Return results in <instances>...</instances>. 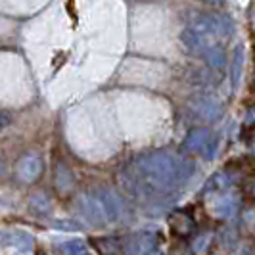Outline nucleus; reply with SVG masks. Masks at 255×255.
Returning <instances> with one entry per match:
<instances>
[{"instance_id": "f257e3e1", "label": "nucleus", "mask_w": 255, "mask_h": 255, "mask_svg": "<svg viewBox=\"0 0 255 255\" xmlns=\"http://www.w3.org/2000/svg\"><path fill=\"white\" fill-rule=\"evenodd\" d=\"M136 175L134 179L144 184L148 190L169 192L179 188L190 179L194 163L175 157L173 153L155 152L142 155L134 161Z\"/></svg>"}, {"instance_id": "f03ea898", "label": "nucleus", "mask_w": 255, "mask_h": 255, "mask_svg": "<svg viewBox=\"0 0 255 255\" xmlns=\"http://www.w3.org/2000/svg\"><path fill=\"white\" fill-rule=\"evenodd\" d=\"M188 27L196 29L205 37L229 38L234 31V25L227 15L221 13H192L188 17Z\"/></svg>"}, {"instance_id": "7ed1b4c3", "label": "nucleus", "mask_w": 255, "mask_h": 255, "mask_svg": "<svg viewBox=\"0 0 255 255\" xmlns=\"http://www.w3.org/2000/svg\"><path fill=\"white\" fill-rule=\"evenodd\" d=\"M42 171H44L42 159L38 157L37 153H27L15 165V177L21 182H25V184H31V182L40 179Z\"/></svg>"}, {"instance_id": "20e7f679", "label": "nucleus", "mask_w": 255, "mask_h": 255, "mask_svg": "<svg viewBox=\"0 0 255 255\" xmlns=\"http://www.w3.org/2000/svg\"><path fill=\"white\" fill-rule=\"evenodd\" d=\"M79 209H81L83 217L89 219L90 223H94V225H104V223L110 221L102 200L96 198V196H83L79 200Z\"/></svg>"}, {"instance_id": "39448f33", "label": "nucleus", "mask_w": 255, "mask_h": 255, "mask_svg": "<svg viewBox=\"0 0 255 255\" xmlns=\"http://www.w3.org/2000/svg\"><path fill=\"white\" fill-rule=\"evenodd\" d=\"M238 205H240V200L236 194H223L213 200V205H211V213L213 217L217 219H230L236 211H238Z\"/></svg>"}, {"instance_id": "423d86ee", "label": "nucleus", "mask_w": 255, "mask_h": 255, "mask_svg": "<svg viewBox=\"0 0 255 255\" xmlns=\"http://www.w3.org/2000/svg\"><path fill=\"white\" fill-rule=\"evenodd\" d=\"M180 40H182V46L186 48V52H190L194 56H204V52L207 50L209 42H207V37L198 33L196 29H184L182 35H180Z\"/></svg>"}, {"instance_id": "0eeeda50", "label": "nucleus", "mask_w": 255, "mask_h": 255, "mask_svg": "<svg viewBox=\"0 0 255 255\" xmlns=\"http://www.w3.org/2000/svg\"><path fill=\"white\" fill-rule=\"evenodd\" d=\"M209 142H211V132L207 128H192L188 136H186V140H184V148L188 152L204 153L205 148L209 146Z\"/></svg>"}, {"instance_id": "6e6552de", "label": "nucleus", "mask_w": 255, "mask_h": 255, "mask_svg": "<svg viewBox=\"0 0 255 255\" xmlns=\"http://www.w3.org/2000/svg\"><path fill=\"white\" fill-rule=\"evenodd\" d=\"M169 227H171V230L177 236H190L192 232H194V229H196L194 221L184 211H173L169 215Z\"/></svg>"}, {"instance_id": "1a4fd4ad", "label": "nucleus", "mask_w": 255, "mask_h": 255, "mask_svg": "<svg viewBox=\"0 0 255 255\" xmlns=\"http://www.w3.org/2000/svg\"><path fill=\"white\" fill-rule=\"evenodd\" d=\"M4 244H12V248L19 250V254H29L33 248V238L31 234H27L23 230H12L10 234L4 232Z\"/></svg>"}, {"instance_id": "9d476101", "label": "nucleus", "mask_w": 255, "mask_h": 255, "mask_svg": "<svg viewBox=\"0 0 255 255\" xmlns=\"http://www.w3.org/2000/svg\"><path fill=\"white\" fill-rule=\"evenodd\" d=\"M153 246V238L150 236H144V234H138V236H132L130 242L127 244L128 255H146L152 252Z\"/></svg>"}, {"instance_id": "9b49d317", "label": "nucleus", "mask_w": 255, "mask_h": 255, "mask_svg": "<svg viewBox=\"0 0 255 255\" xmlns=\"http://www.w3.org/2000/svg\"><path fill=\"white\" fill-rule=\"evenodd\" d=\"M204 58L211 67H217V69L225 67V64H227V54L217 44H209L207 50L204 52Z\"/></svg>"}, {"instance_id": "f8f14e48", "label": "nucleus", "mask_w": 255, "mask_h": 255, "mask_svg": "<svg viewBox=\"0 0 255 255\" xmlns=\"http://www.w3.org/2000/svg\"><path fill=\"white\" fill-rule=\"evenodd\" d=\"M244 71V46H236L234 48V58H232V69H230V77H232V89L238 87L240 79H242Z\"/></svg>"}, {"instance_id": "ddd939ff", "label": "nucleus", "mask_w": 255, "mask_h": 255, "mask_svg": "<svg viewBox=\"0 0 255 255\" xmlns=\"http://www.w3.org/2000/svg\"><path fill=\"white\" fill-rule=\"evenodd\" d=\"M58 254L62 255H92L90 248L83 240H69V242L60 244Z\"/></svg>"}, {"instance_id": "4468645a", "label": "nucleus", "mask_w": 255, "mask_h": 255, "mask_svg": "<svg viewBox=\"0 0 255 255\" xmlns=\"http://www.w3.org/2000/svg\"><path fill=\"white\" fill-rule=\"evenodd\" d=\"M104 207H106V213H108V219L110 221H115L119 217V211H121V205L117 204V198H115L112 192H104L100 196Z\"/></svg>"}, {"instance_id": "2eb2a0df", "label": "nucleus", "mask_w": 255, "mask_h": 255, "mask_svg": "<svg viewBox=\"0 0 255 255\" xmlns=\"http://www.w3.org/2000/svg\"><path fill=\"white\" fill-rule=\"evenodd\" d=\"M31 209L38 215H44V213L50 211V202L44 196H33L31 198Z\"/></svg>"}, {"instance_id": "dca6fc26", "label": "nucleus", "mask_w": 255, "mask_h": 255, "mask_svg": "<svg viewBox=\"0 0 255 255\" xmlns=\"http://www.w3.org/2000/svg\"><path fill=\"white\" fill-rule=\"evenodd\" d=\"M56 227H58V229H71V230H79V229H81V225H77V223H65V221H60V223H56Z\"/></svg>"}, {"instance_id": "f3484780", "label": "nucleus", "mask_w": 255, "mask_h": 255, "mask_svg": "<svg viewBox=\"0 0 255 255\" xmlns=\"http://www.w3.org/2000/svg\"><path fill=\"white\" fill-rule=\"evenodd\" d=\"M246 125H255V106L250 108L246 114Z\"/></svg>"}, {"instance_id": "a211bd4d", "label": "nucleus", "mask_w": 255, "mask_h": 255, "mask_svg": "<svg viewBox=\"0 0 255 255\" xmlns=\"http://www.w3.org/2000/svg\"><path fill=\"white\" fill-rule=\"evenodd\" d=\"M200 2H205V4H211V6H219V4H223V0H200Z\"/></svg>"}, {"instance_id": "6ab92c4d", "label": "nucleus", "mask_w": 255, "mask_h": 255, "mask_svg": "<svg viewBox=\"0 0 255 255\" xmlns=\"http://www.w3.org/2000/svg\"><path fill=\"white\" fill-rule=\"evenodd\" d=\"M248 190H250V194H252V196L255 198V180L252 182V184H250V186H248Z\"/></svg>"}, {"instance_id": "aec40b11", "label": "nucleus", "mask_w": 255, "mask_h": 255, "mask_svg": "<svg viewBox=\"0 0 255 255\" xmlns=\"http://www.w3.org/2000/svg\"><path fill=\"white\" fill-rule=\"evenodd\" d=\"M146 255H159V254H155V252H150V254H146Z\"/></svg>"}]
</instances>
